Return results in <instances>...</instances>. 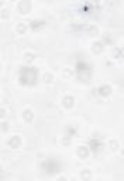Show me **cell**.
<instances>
[{"mask_svg":"<svg viewBox=\"0 0 124 181\" xmlns=\"http://www.w3.org/2000/svg\"><path fill=\"white\" fill-rule=\"evenodd\" d=\"M63 102H65V106H72L73 98H72V96H66V98L63 99Z\"/></svg>","mask_w":124,"mask_h":181,"instance_id":"obj_1","label":"cell"}]
</instances>
